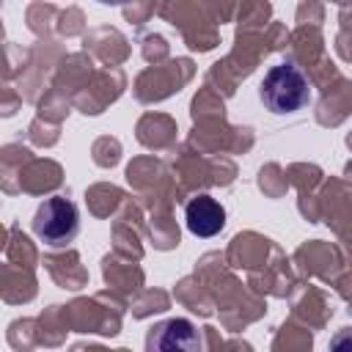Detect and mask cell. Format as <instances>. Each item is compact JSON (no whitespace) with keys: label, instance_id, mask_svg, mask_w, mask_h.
<instances>
[{"label":"cell","instance_id":"277c9868","mask_svg":"<svg viewBox=\"0 0 352 352\" xmlns=\"http://www.w3.org/2000/svg\"><path fill=\"white\" fill-rule=\"evenodd\" d=\"M184 220L195 236H214L226 226V209L212 195H195L184 206Z\"/></svg>","mask_w":352,"mask_h":352},{"label":"cell","instance_id":"3957f363","mask_svg":"<svg viewBox=\"0 0 352 352\" xmlns=\"http://www.w3.org/2000/svg\"><path fill=\"white\" fill-rule=\"evenodd\" d=\"M146 352H201V333L190 319H162L148 330Z\"/></svg>","mask_w":352,"mask_h":352},{"label":"cell","instance_id":"6da1fadb","mask_svg":"<svg viewBox=\"0 0 352 352\" xmlns=\"http://www.w3.org/2000/svg\"><path fill=\"white\" fill-rule=\"evenodd\" d=\"M258 99L275 116L297 113L311 102L308 77L294 63H278L264 74L258 85Z\"/></svg>","mask_w":352,"mask_h":352},{"label":"cell","instance_id":"5b68a950","mask_svg":"<svg viewBox=\"0 0 352 352\" xmlns=\"http://www.w3.org/2000/svg\"><path fill=\"white\" fill-rule=\"evenodd\" d=\"M327 349H330V352H352V324L336 330V333L330 336Z\"/></svg>","mask_w":352,"mask_h":352},{"label":"cell","instance_id":"7a4b0ae2","mask_svg":"<svg viewBox=\"0 0 352 352\" xmlns=\"http://www.w3.org/2000/svg\"><path fill=\"white\" fill-rule=\"evenodd\" d=\"M33 231H36L38 239H44V242L52 245V248L69 245V242L77 236V231H80V212H77V204L69 201L66 195H52V198H47V201L36 209Z\"/></svg>","mask_w":352,"mask_h":352}]
</instances>
